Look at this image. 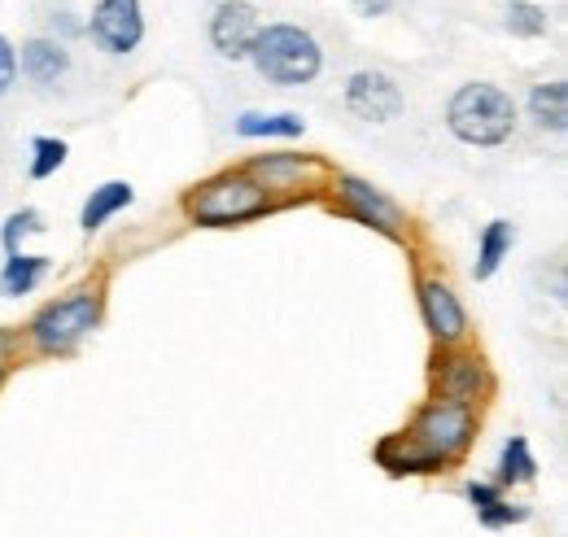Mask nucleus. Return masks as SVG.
<instances>
[{
    "label": "nucleus",
    "instance_id": "2",
    "mask_svg": "<svg viewBox=\"0 0 568 537\" xmlns=\"http://www.w3.org/2000/svg\"><path fill=\"white\" fill-rule=\"evenodd\" d=\"M446 128L464 144L495 149L516 132V101L495 83H464L446 105Z\"/></svg>",
    "mask_w": 568,
    "mask_h": 537
},
{
    "label": "nucleus",
    "instance_id": "16",
    "mask_svg": "<svg viewBox=\"0 0 568 537\" xmlns=\"http://www.w3.org/2000/svg\"><path fill=\"white\" fill-rule=\"evenodd\" d=\"M511 245H516V227H511L507 219H490V223H486V232H481V245H477L473 280H490V275L507 263Z\"/></svg>",
    "mask_w": 568,
    "mask_h": 537
},
{
    "label": "nucleus",
    "instance_id": "17",
    "mask_svg": "<svg viewBox=\"0 0 568 537\" xmlns=\"http://www.w3.org/2000/svg\"><path fill=\"white\" fill-rule=\"evenodd\" d=\"M44 271H49V259H40V254H4V267H0V293L4 297H22V293H31L40 280H44Z\"/></svg>",
    "mask_w": 568,
    "mask_h": 537
},
{
    "label": "nucleus",
    "instance_id": "19",
    "mask_svg": "<svg viewBox=\"0 0 568 537\" xmlns=\"http://www.w3.org/2000/svg\"><path fill=\"white\" fill-rule=\"evenodd\" d=\"M538 480V459L525 437H507L498 455V485H534Z\"/></svg>",
    "mask_w": 568,
    "mask_h": 537
},
{
    "label": "nucleus",
    "instance_id": "23",
    "mask_svg": "<svg viewBox=\"0 0 568 537\" xmlns=\"http://www.w3.org/2000/svg\"><path fill=\"white\" fill-rule=\"evenodd\" d=\"M31 232H44V219H40V210H13L9 219H4V227H0V245H4V254H18V245H22V236H31Z\"/></svg>",
    "mask_w": 568,
    "mask_h": 537
},
{
    "label": "nucleus",
    "instance_id": "6",
    "mask_svg": "<svg viewBox=\"0 0 568 537\" xmlns=\"http://www.w3.org/2000/svg\"><path fill=\"white\" fill-rule=\"evenodd\" d=\"M88 36H92V44H97L101 53H110V58H128V53L144 40L141 0H101V4L92 9Z\"/></svg>",
    "mask_w": 568,
    "mask_h": 537
},
{
    "label": "nucleus",
    "instance_id": "13",
    "mask_svg": "<svg viewBox=\"0 0 568 537\" xmlns=\"http://www.w3.org/2000/svg\"><path fill=\"white\" fill-rule=\"evenodd\" d=\"M376 464L389 472V476H433V472H442V464H433L407 433L385 437V442L376 446Z\"/></svg>",
    "mask_w": 568,
    "mask_h": 537
},
{
    "label": "nucleus",
    "instance_id": "9",
    "mask_svg": "<svg viewBox=\"0 0 568 537\" xmlns=\"http://www.w3.org/2000/svg\"><path fill=\"white\" fill-rule=\"evenodd\" d=\"M337 197H342V214L358 219L363 227H376L385 236H398L403 232V210L389 202L381 189H372L367 180L358 175H337Z\"/></svg>",
    "mask_w": 568,
    "mask_h": 537
},
{
    "label": "nucleus",
    "instance_id": "11",
    "mask_svg": "<svg viewBox=\"0 0 568 537\" xmlns=\"http://www.w3.org/2000/svg\"><path fill=\"white\" fill-rule=\"evenodd\" d=\"M437 389H442V398H450V403H481V394L490 389V372H486V363H481V354H446V358H437Z\"/></svg>",
    "mask_w": 568,
    "mask_h": 537
},
{
    "label": "nucleus",
    "instance_id": "15",
    "mask_svg": "<svg viewBox=\"0 0 568 537\" xmlns=\"http://www.w3.org/2000/svg\"><path fill=\"white\" fill-rule=\"evenodd\" d=\"M529 119H534L542 132H565L568 128V83L565 79L538 83V88L529 92Z\"/></svg>",
    "mask_w": 568,
    "mask_h": 537
},
{
    "label": "nucleus",
    "instance_id": "24",
    "mask_svg": "<svg viewBox=\"0 0 568 537\" xmlns=\"http://www.w3.org/2000/svg\"><path fill=\"white\" fill-rule=\"evenodd\" d=\"M477 520H481V529H507V525H525V520H529V507H511V503L503 498V503H495V507L477 511Z\"/></svg>",
    "mask_w": 568,
    "mask_h": 537
},
{
    "label": "nucleus",
    "instance_id": "21",
    "mask_svg": "<svg viewBox=\"0 0 568 537\" xmlns=\"http://www.w3.org/2000/svg\"><path fill=\"white\" fill-rule=\"evenodd\" d=\"M507 31L520 36V40L547 36V9L534 4V0H511V4H507Z\"/></svg>",
    "mask_w": 568,
    "mask_h": 537
},
{
    "label": "nucleus",
    "instance_id": "25",
    "mask_svg": "<svg viewBox=\"0 0 568 537\" xmlns=\"http://www.w3.org/2000/svg\"><path fill=\"white\" fill-rule=\"evenodd\" d=\"M464 498L473 503V511H486V507L503 503V485H490V480H468V485H464Z\"/></svg>",
    "mask_w": 568,
    "mask_h": 537
},
{
    "label": "nucleus",
    "instance_id": "14",
    "mask_svg": "<svg viewBox=\"0 0 568 537\" xmlns=\"http://www.w3.org/2000/svg\"><path fill=\"white\" fill-rule=\"evenodd\" d=\"M132 202H136V189H132L128 180H110V184L92 189V197L83 202L79 223H83V232H97V227H105V223H110L119 210H128Z\"/></svg>",
    "mask_w": 568,
    "mask_h": 537
},
{
    "label": "nucleus",
    "instance_id": "1",
    "mask_svg": "<svg viewBox=\"0 0 568 537\" xmlns=\"http://www.w3.org/2000/svg\"><path fill=\"white\" fill-rule=\"evenodd\" d=\"M272 210V193L250 171H223L184 193V214L197 227H241Z\"/></svg>",
    "mask_w": 568,
    "mask_h": 537
},
{
    "label": "nucleus",
    "instance_id": "22",
    "mask_svg": "<svg viewBox=\"0 0 568 537\" xmlns=\"http://www.w3.org/2000/svg\"><path fill=\"white\" fill-rule=\"evenodd\" d=\"M31 180H49V175H58L62 171V162H67V140H58V135H36L31 140Z\"/></svg>",
    "mask_w": 568,
    "mask_h": 537
},
{
    "label": "nucleus",
    "instance_id": "27",
    "mask_svg": "<svg viewBox=\"0 0 568 537\" xmlns=\"http://www.w3.org/2000/svg\"><path fill=\"white\" fill-rule=\"evenodd\" d=\"M351 4H355L358 13H367V18H376V13H385V9L394 4V0H351Z\"/></svg>",
    "mask_w": 568,
    "mask_h": 537
},
{
    "label": "nucleus",
    "instance_id": "4",
    "mask_svg": "<svg viewBox=\"0 0 568 537\" xmlns=\"http://www.w3.org/2000/svg\"><path fill=\"white\" fill-rule=\"evenodd\" d=\"M407 437L425 450L433 464H442V472L455 468L468 446L477 442V411L464 403H450V398H433L416 411Z\"/></svg>",
    "mask_w": 568,
    "mask_h": 537
},
{
    "label": "nucleus",
    "instance_id": "26",
    "mask_svg": "<svg viewBox=\"0 0 568 537\" xmlns=\"http://www.w3.org/2000/svg\"><path fill=\"white\" fill-rule=\"evenodd\" d=\"M13 79H18V58H13V49H9V40L0 36V97L13 88Z\"/></svg>",
    "mask_w": 568,
    "mask_h": 537
},
{
    "label": "nucleus",
    "instance_id": "7",
    "mask_svg": "<svg viewBox=\"0 0 568 537\" xmlns=\"http://www.w3.org/2000/svg\"><path fill=\"white\" fill-rule=\"evenodd\" d=\"M263 22H258V9L250 0H223L211 18V44L219 58L227 62H245L254 40H258Z\"/></svg>",
    "mask_w": 568,
    "mask_h": 537
},
{
    "label": "nucleus",
    "instance_id": "10",
    "mask_svg": "<svg viewBox=\"0 0 568 537\" xmlns=\"http://www.w3.org/2000/svg\"><path fill=\"white\" fill-rule=\"evenodd\" d=\"M420 315H425L428 336L446 349L468 336V311L455 297V288L442 284V280H420Z\"/></svg>",
    "mask_w": 568,
    "mask_h": 537
},
{
    "label": "nucleus",
    "instance_id": "12",
    "mask_svg": "<svg viewBox=\"0 0 568 537\" xmlns=\"http://www.w3.org/2000/svg\"><path fill=\"white\" fill-rule=\"evenodd\" d=\"M67 70H71V53H67V44L44 40V36H36V40H27V44H22V74H27L31 83L49 88V83H58Z\"/></svg>",
    "mask_w": 568,
    "mask_h": 537
},
{
    "label": "nucleus",
    "instance_id": "20",
    "mask_svg": "<svg viewBox=\"0 0 568 537\" xmlns=\"http://www.w3.org/2000/svg\"><path fill=\"white\" fill-rule=\"evenodd\" d=\"M306 171V158H258V162H250V175L272 193V189H288V180L293 175H302Z\"/></svg>",
    "mask_w": 568,
    "mask_h": 537
},
{
    "label": "nucleus",
    "instance_id": "3",
    "mask_svg": "<svg viewBox=\"0 0 568 537\" xmlns=\"http://www.w3.org/2000/svg\"><path fill=\"white\" fill-rule=\"evenodd\" d=\"M250 62L267 83L302 88L324 70V53H320V40L311 31H302L293 22H272V27L258 31V40L250 49Z\"/></svg>",
    "mask_w": 568,
    "mask_h": 537
},
{
    "label": "nucleus",
    "instance_id": "18",
    "mask_svg": "<svg viewBox=\"0 0 568 537\" xmlns=\"http://www.w3.org/2000/svg\"><path fill=\"white\" fill-rule=\"evenodd\" d=\"M306 132V119L302 114H241L236 119V135L241 140H293V135Z\"/></svg>",
    "mask_w": 568,
    "mask_h": 537
},
{
    "label": "nucleus",
    "instance_id": "5",
    "mask_svg": "<svg viewBox=\"0 0 568 537\" xmlns=\"http://www.w3.org/2000/svg\"><path fill=\"white\" fill-rule=\"evenodd\" d=\"M97 324H101V293L97 288H74L67 297H58V302L36 311L31 345L40 354H71Z\"/></svg>",
    "mask_w": 568,
    "mask_h": 537
},
{
    "label": "nucleus",
    "instance_id": "8",
    "mask_svg": "<svg viewBox=\"0 0 568 537\" xmlns=\"http://www.w3.org/2000/svg\"><path fill=\"white\" fill-rule=\"evenodd\" d=\"M346 110L363 123H394L403 114V88L381 70H358L346 83Z\"/></svg>",
    "mask_w": 568,
    "mask_h": 537
},
{
    "label": "nucleus",
    "instance_id": "28",
    "mask_svg": "<svg viewBox=\"0 0 568 537\" xmlns=\"http://www.w3.org/2000/svg\"><path fill=\"white\" fill-rule=\"evenodd\" d=\"M4 376H9V363H4V354H0V385H4Z\"/></svg>",
    "mask_w": 568,
    "mask_h": 537
}]
</instances>
